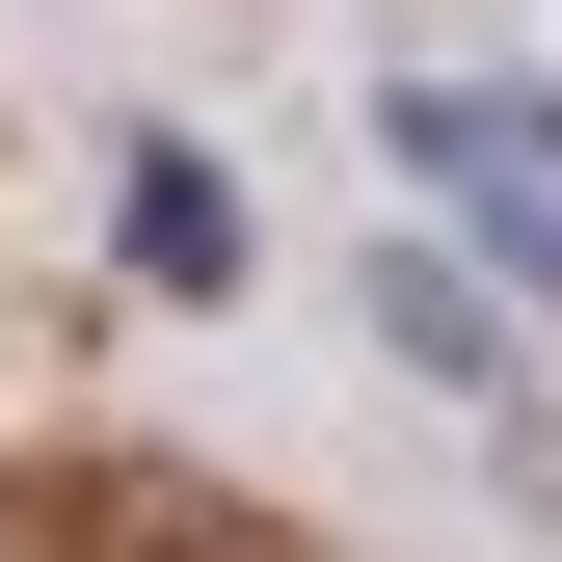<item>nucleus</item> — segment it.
Returning <instances> with one entry per match:
<instances>
[{
	"instance_id": "nucleus-1",
	"label": "nucleus",
	"mask_w": 562,
	"mask_h": 562,
	"mask_svg": "<svg viewBox=\"0 0 562 562\" xmlns=\"http://www.w3.org/2000/svg\"><path fill=\"white\" fill-rule=\"evenodd\" d=\"M402 161H429L456 215L509 241L536 295H562V108H536V81H402Z\"/></svg>"
},
{
	"instance_id": "nucleus-2",
	"label": "nucleus",
	"mask_w": 562,
	"mask_h": 562,
	"mask_svg": "<svg viewBox=\"0 0 562 562\" xmlns=\"http://www.w3.org/2000/svg\"><path fill=\"white\" fill-rule=\"evenodd\" d=\"M134 268H161V295H215V268H241V188H215V161H134Z\"/></svg>"
},
{
	"instance_id": "nucleus-3",
	"label": "nucleus",
	"mask_w": 562,
	"mask_h": 562,
	"mask_svg": "<svg viewBox=\"0 0 562 562\" xmlns=\"http://www.w3.org/2000/svg\"><path fill=\"white\" fill-rule=\"evenodd\" d=\"M134 562H295V536H215V509H188V536H134Z\"/></svg>"
}]
</instances>
